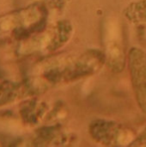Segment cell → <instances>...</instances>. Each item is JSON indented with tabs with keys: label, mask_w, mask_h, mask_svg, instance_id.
<instances>
[{
	"label": "cell",
	"mask_w": 146,
	"mask_h": 147,
	"mask_svg": "<svg viewBox=\"0 0 146 147\" xmlns=\"http://www.w3.org/2000/svg\"><path fill=\"white\" fill-rule=\"evenodd\" d=\"M88 132L93 141L108 147L129 146L137 135L126 125L107 119L92 121L89 124Z\"/></svg>",
	"instance_id": "4"
},
{
	"label": "cell",
	"mask_w": 146,
	"mask_h": 147,
	"mask_svg": "<svg viewBox=\"0 0 146 147\" xmlns=\"http://www.w3.org/2000/svg\"><path fill=\"white\" fill-rule=\"evenodd\" d=\"M19 117L24 125L36 126L48 114V105L34 97H29L20 104Z\"/></svg>",
	"instance_id": "8"
},
{
	"label": "cell",
	"mask_w": 146,
	"mask_h": 147,
	"mask_svg": "<svg viewBox=\"0 0 146 147\" xmlns=\"http://www.w3.org/2000/svg\"><path fill=\"white\" fill-rule=\"evenodd\" d=\"M105 64L104 51L97 48L87 49L77 54L53 53L36 62L25 81L35 96L52 88L92 77L97 74Z\"/></svg>",
	"instance_id": "1"
},
{
	"label": "cell",
	"mask_w": 146,
	"mask_h": 147,
	"mask_svg": "<svg viewBox=\"0 0 146 147\" xmlns=\"http://www.w3.org/2000/svg\"><path fill=\"white\" fill-rule=\"evenodd\" d=\"M126 59L137 105L146 115V52L139 47H133L128 51Z\"/></svg>",
	"instance_id": "5"
},
{
	"label": "cell",
	"mask_w": 146,
	"mask_h": 147,
	"mask_svg": "<svg viewBox=\"0 0 146 147\" xmlns=\"http://www.w3.org/2000/svg\"><path fill=\"white\" fill-rule=\"evenodd\" d=\"M74 34V27L69 20H60L21 41L15 53L21 57L34 55H51L67 45Z\"/></svg>",
	"instance_id": "3"
},
{
	"label": "cell",
	"mask_w": 146,
	"mask_h": 147,
	"mask_svg": "<svg viewBox=\"0 0 146 147\" xmlns=\"http://www.w3.org/2000/svg\"><path fill=\"white\" fill-rule=\"evenodd\" d=\"M23 122L13 113L9 111H0V135L15 136L18 135L22 129Z\"/></svg>",
	"instance_id": "10"
},
{
	"label": "cell",
	"mask_w": 146,
	"mask_h": 147,
	"mask_svg": "<svg viewBox=\"0 0 146 147\" xmlns=\"http://www.w3.org/2000/svg\"><path fill=\"white\" fill-rule=\"evenodd\" d=\"M47 5L34 3L0 15V42L21 41L47 27Z\"/></svg>",
	"instance_id": "2"
},
{
	"label": "cell",
	"mask_w": 146,
	"mask_h": 147,
	"mask_svg": "<svg viewBox=\"0 0 146 147\" xmlns=\"http://www.w3.org/2000/svg\"><path fill=\"white\" fill-rule=\"evenodd\" d=\"M124 17L133 24H146V0H135L123 9Z\"/></svg>",
	"instance_id": "11"
},
{
	"label": "cell",
	"mask_w": 146,
	"mask_h": 147,
	"mask_svg": "<svg viewBox=\"0 0 146 147\" xmlns=\"http://www.w3.org/2000/svg\"><path fill=\"white\" fill-rule=\"evenodd\" d=\"M40 1L46 3L47 6H50L51 8L57 10H62L65 7V0H40Z\"/></svg>",
	"instance_id": "13"
},
{
	"label": "cell",
	"mask_w": 146,
	"mask_h": 147,
	"mask_svg": "<svg viewBox=\"0 0 146 147\" xmlns=\"http://www.w3.org/2000/svg\"><path fill=\"white\" fill-rule=\"evenodd\" d=\"M130 147H146V127L136 135L134 140L129 145Z\"/></svg>",
	"instance_id": "12"
},
{
	"label": "cell",
	"mask_w": 146,
	"mask_h": 147,
	"mask_svg": "<svg viewBox=\"0 0 146 147\" xmlns=\"http://www.w3.org/2000/svg\"><path fill=\"white\" fill-rule=\"evenodd\" d=\"M106 64L114 73H120L126 65V55L120 28H106L105 30Z\"/></svg>",
	"instance_id": "6"
},
{
	"label": "cell",
	"mask_w": 146,
	"mask_h": 147,
	"mask_svg": "<svg viewBox=\"0 0 146 147\" xmlns=\"http://www.w3.org/2000/svg\"><path fill=\"white\" fill-rule=\"evenodd\" d=\"M29 97L33 96L25 81L0 79V108Z\"/></svg>",
	"instance_id": "9"
},
{
	"label": "cell",
	"mask_w": 146,
	"mask_h": 147,
	"mask_svg": "<svg viewBox=\"0 0 146 147\" xmlns=\"http://www.w3.org/2000/svg\"><path fill=\"white\" fill-rule=\"evenodd\" d=\"M77 136L67 133L59 123L38 128L31 140L34 146H69L77 142Z\"/></svg>",
	"instance_id": "7"
}]
</instances>
